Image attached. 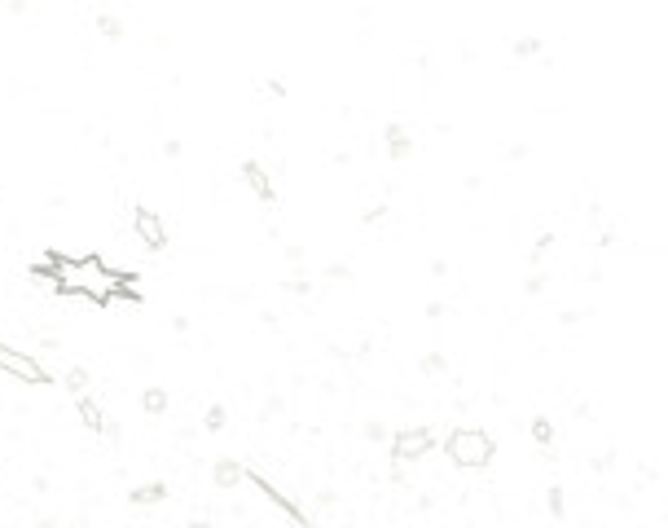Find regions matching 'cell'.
Segmentation results:
<instances>
[{"mask_svg":"<svg viewBox=\"0 0 668 528\" xmlns=\"http://www.w3.org/2000/svg\"><path fill=\"white\" fill-rule=\"evenodd\" d=\"M0 370L14 374V379H22V383H49V374H44V366L31 357V352H18L9 344H0Z\"/></svg>","mask_w":668,"mask_h":528,"instance_id":"cell-3","label":"cell"},{"mask_svg":"<svg viewBox=\"0 0 668 528\" xmlns=\"http://www.w3.org/2000/svg\"><path fill=\"white\" fill-rule=\"evenodd\" d=\"M44 269L53 273L58 291L84 295V300H93V304H110V300H119V295H132V278L106 269L97 256H49Z\"/></svg>","mask_w":668,"mask_h":528,"instance_id":"cell-1","label":"cell"},{"mask_svg":"<svg viewBox=\"0 0 668 528\" xmlns=\"http://www.w3.org/2000/svg\"><path fill=\"white\" fill-rule=\"evenodd\" d=\"M80 414H84V423L93 427V432H106V414H102V405L88 401V392L80 396Z\"/></svg>","mask_w":668,"mask_h":528,"instance_id":"cell-7","label":"cell"},{"mask_svg":"<svg viewBox=\"0 0 668 528\" xmlns=\"http://www.w3.org/2000/svg\"><path fill=\"white\" fill-rule=\"evenodd\" d=\"M132 229H137V238L146 242V247H167V229H163V220H159V212H146V207H141L137 216H132Z\"/></svg>","mask_w":668,"mask_h":528,"instance_id":"cell-5","label":"cell"},{"mask_svg":"<svg viewBox=\"0 0 668 528\" xmlns=\"http://www.w3.org/2000/svg\"><path fill=\"white\" fill-rule=\"evenodd\" d=\"M387 150H392L396 159H405V154L414 150V141H409V132H405V128H392V132H387Z\"/></svg>","mask_w":668,"mask_h":528,"instance_id":"cell-10","label":"cell"},{"mask_svg":"<svg viewBox=\"0 0 668 528\" xmlns=\"http://www.w3.org/2000/svg\"><path fill=\"white\" fill-rule=\"evenodd\" d=\"M242 480H247V471H242L238 462H220V467H216V484H220V489H233V484H242Z\"/></svg>","mask_w":668,"mask_h":528,"instance_id":"cell-8","label":"cell"},{"mask_svg":"<svg viewBox=\"0 0 668 528\" xmlns=\"http://www.w3.org/2000/svg\"><path fill=\"white\" fill-rule=\"evenodd\" d=\"M163 498H167V484H159V480L141 484V489L132 493V502H137V506H150V502H163Z\"/></svg>","mask_w":668,"mask_h":528,"instance_id":"cell-9","label":"cell"},{"mask_svg":"<svg viewBox=\"0 0 668 528\" xmlns=\"http://www.w3.org/2000/svg\"><path fill=\"white\" fill-rule=\"evenodd\" d=\"M141 405H146V410H150V414H163V410H167V396H163L159 388H150L146 396H141Z\"/></svg>","mask_w":668,"mask_h":528,"instance_id":"cell-11","label":"cell"},{"mask_svg":"<svg viewBox=\"0 0 668 528\" xmlns=\"http://www.w3.org/2000/svg\"><path fill=\"white\" fill-rule=\"evenodd\" d=\"M532 436H537L541 445H550V440H554V427L545 423V418H532Z\"/></svg>","mask_w":668,"mask_h":528,"instance_id":"cell-12","label":"cell"},{"mask_svg":"<svg viewBox=\"0 0 668 528\" xmlns=\"http://www.w3.org/2000/svg\"><path fill=\"white\" fill-rule=\"evenodd\" d=\"M431 449H436V432H431V427H409V432H400V436L392 440V458H396V462L427 458Z\"/></svg>","mask_w":668,"mask_h":528,"instance_id":"cell-4","label":"cell"},{"mask_svg":"<svg viewBox=\"0 0 668 528\" xmlns=\"http://www.w3.org/2000/svg\"><path fill=\"white\" fill-rule=\"evenodd\" d=\"M449 458L458 462V467H488V458H493V436L480 432V427H458V432H449Z\"/></svg>","mask_w":668,"mask_h":528,"instance_id":"cell-2","label":"cell"},{"mask_svg":"<svg viewBox=\"0 0 668 528\" xmlns=\"http://www.w3.org/2000/svg\"><path fill=\"white\" fill-rule=\"evenodd\" d=\"M242 176H247V185H251L255 194L269 198V203H273V181H269V172H264L260 163H247V168H242Z\"/></svg>","mask_w":668,"mask_h":528,"instance_id":"cell-6","label":"cell"}]
</instances>
